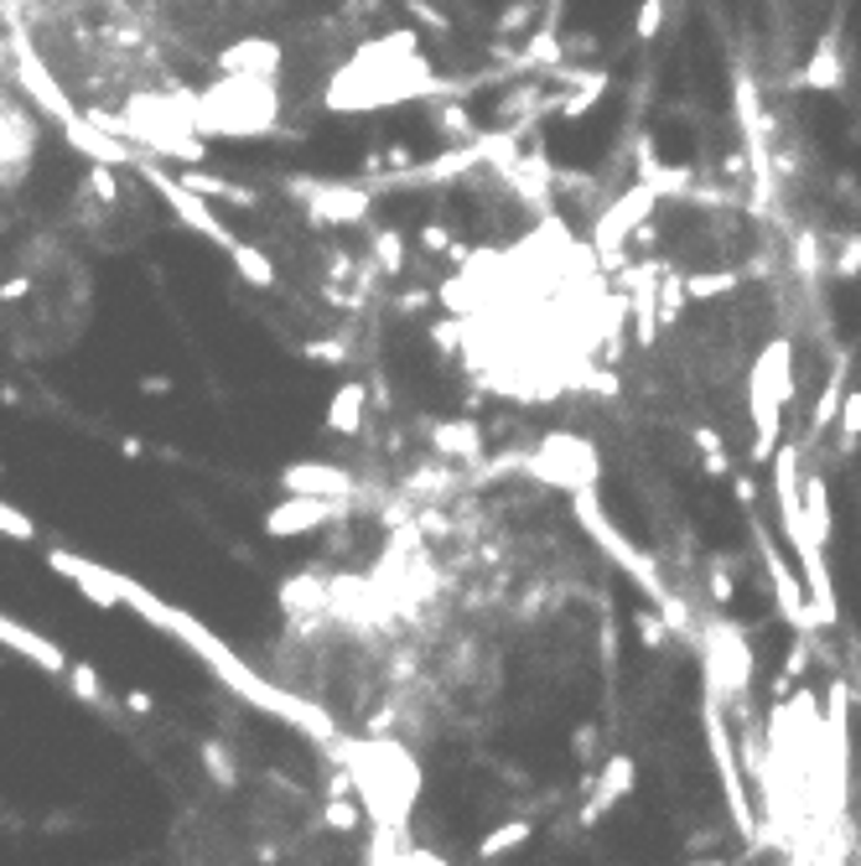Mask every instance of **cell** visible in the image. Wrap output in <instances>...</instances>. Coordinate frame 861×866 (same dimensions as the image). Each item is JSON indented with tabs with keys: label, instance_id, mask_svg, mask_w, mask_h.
<instances>
[{
	"label": "cell",
	"instance_id": "22",
	"mask_svg": "<svg viewBox=\"0 0 861 866\" xmlns=\"http://www.w3.org/2000/svg\"><path fill=\"white\" fill-rule=\"evenodd\" d=\"M836 275H861V239H851L841 250V260H836Z\"/></svg>",
	"mask_w": 861,
	"mask_h": 866
},
{
	"label": "cell",
	"instance_id": "21",
	"mask_svg": "<svg viewBox=\"0 0 861 866\" xmlns=\"http://www.w3.org/2000/svg\"><path fill=\"white\" fill-rule=\"evenodd\" d=\"M73 690H78L84 700H104V696H99V685H94V669H88V664H73Z\"/></svg>",
	"mask_w": 861,
	"mask_h": 866
},
{
	"label": "cell",
	"instance_id": "1",
	"mask_svg": "<svg viewBox=\"0 0 861 866\" xmlns=\"http://www.w3.org/2000/svg\"><path fill=\"white\" fill-rule=\"evenodd\" d=\"M431 73H426L421 52H416V36L410 32H395L374 47L354 52V63L333 78L327 88V104L333 109H374V104H395V99H410V94H426Z\"/></svg>",
	"mask_w": 861,
	"mask_h": 866
},
{
	"label": "cell",
	"instance_id": "7",
	"mask_svg": "<svg viewBox=\"0 0 861 866\" xmlns=\"http://www.w3.org/2000/svg\"><path fill=\"white\" fill-rule=\"evenodd\" d=\"M281 488L322 493V498H354V477L338 473V467H322V462H302V467H286V473H281Z\"/></svg>",
	"mask_w": 861,
	"mask_h": 866
},
{
	"label": "cell",
	"instance_id": "9",
	"mask_svg": "<svg viewBox=\"0 0 861 866\" xmlns=\"http://www.w3.org/2000/svg\"><path fill=\"white\" fill-rule=\"evenodd\" d=\"M633 794V758H608V773H602V783H597V799L587 804V820H597L602 810H612L618 799H628Z\"/></svg>",
	"mask_w": 861,
	"mask_h": 866
},
{
	"label": "cell",
	"instance_id": "14",
	"mask_svg": "<svg viewBox=\"0 0 861 866\" xmlns=\"http://www.w3.org/2000/svg\"><path fill=\"white\" fill-rule=\"evenodd\" d=\"M841 400H846V369H836L826 384V394H820V410L810 415V431L815 436H826L830 425H836V415H841Z\"/></svg>",
	"mask_w": 861,
	"mask_h": 866
},
{
	"label": "cell",
	"instance_id": "3",
	"mask_svg": "<svg viewBox=\"0 0 861 866\" xmlns=\"http://www.w3.org/2000/svg\"><path fill=\"white\" fill-rule=\"evenodd\" d=\"M789 400H794V348L789 338H774L747 369V410H753V431H758L753 436V457L758 462L774 457Z\"/></svg>",
	"mask_w": 861,
	"mask_h": 866
},
{
	"label": "cell",
	"instance_id": "15",
	"mask_svg": "<svg viewBox=\"0 0 861 866\" xmlns=\"http://www.w3.org/2000/svg\"><path fill=\"white\" fill-rule=\"evenodd\" d=\"M529 835H535V831H529V820H508V825H498L493 835H483V841H477V856H504V851L524 846Z\"/></svg>",
	"mask_w": 861,
	"mask_h": 866
},
{
	"label": "cell",
	"instance_id": "19",
	"mask_svg": "<svg viewBox=\"0 0 861 866\" xmlns=\"http://www.w3.org/2000/svg\"><path fill=\"white\" fill-rule=\"evenodd\" d=\"M633 629H639L643 648H664V644H670V629H664V617H649V612H639V617H633Z\"/></svg>",
	"mask_w": 861,
	"mask_h": 866
},
{
	"label": "cell",
	"instance_id": "5",
	"mask_svg": "<svg viewBox=\"0 0 861 866\" xmlns=\"http://www.w3.org/2000/svg\"><path fill=\"white\" fill-rule=\"evenodd\" d=\"M706 675L732 700L747 696V685H753V648H747V638L737 629H726V623H711L706 629Z\"/></svg>",
	"mask_w": 861,
	"mask_h": 866
},
{
	"label": "cell",
	"instance_id": "12",
	"mask_svg": "<svg viewBox=\"0 0 861 866\" xmlns=\"http://www.w3.org/2000/svg\"><path fill=\"white\" fill-rule=\"evenodd\" d=\"M358 415H364V384H343L327 405V425L333 431H358Z\"/></svg>",
	"mask_w": 861,
	"mask_h": 866
},
{
	"label": "cell",
	"instance_id": "6",
	"mask_svg": "<svg viewBox=\"0 0 861 866\" xmlns=\"http://www.w3.org/2000/svg\"><path fill=\"white\" fill-rule=\"evenodd\" d=\"M348 514V498H322V493H291L281 509H271L265 529L275 540H291V535H306V529H322Z\"/></svg>",
	"mask_w": 861,
	"mask_h": 866
},
{
	"label": "cell",
	"instance_id": "17",
	"mask_svg": "<svg viewBox=\"0 0 861 866\" xmlns=\"http://www.w3.org/2000/svg\"><path fill=\"white\" fill-rule=\"evenodd\" d=\"M836 431H841V452H857L861 446V390H846L841 415H836Z\"/></svg>",
	"mask_w": 861,
	"mask_h": 866
},
{
	"label": "cell",
	"instance_id": "4",
	"mask_svg": "<svg viewBox=\"0 0 861 866\" xmlns=\"http://www.w3.org/2000/svg\"><path fill=\"white\" fill-rule=\"evenodd\" d=\"M524 467L545 483H566V488H591L597 483V457H591V446L581 436H545L540 452H529Z\"/></svg>",
	"mask_w": 861,
	"mask_h": 866
},
{
	"label": "cell",
	"instance_id": "2",
	"mask_svg": "<svg viewBox=\"0 0 861 866\" xmlns=\"http://www.w3.org/2000/svg\"><path fill=\"white\" fill-rule=\"evenodd\" d=\"M281 115V94L265 73H223L213 88L192 99L198 130L213 136H265Z\"/></svg>",
	"mask_w": 861,
	"mask_h": 866
},
{
	"label": "cell",
	"instance_id": "23",
	"mask_svg": "<svg viewBox=\"0 0 861 866\" xmlns=\"http://www.w3.org/2000/svg\"><path fill=\"white\" fill-rule=\"evenodd\" d=\"M711 602H732V581H726V566H711Z\"/></svg>",
	"mask_w": 861,
	"mask_h": 866
},
{
	"label": "cell",
	"instance_id": "11",
	"mask_svg": "<svg viewBox=\"0 0 861 866\" xmlns=\"http://www.w3.org/2000/svg\"><path fill=\"white\" fill-rule=\"evenodd\" d=\"M805 88H820V94H836V88H841V47H836V32L820 36L810 68H805Z\"/></svg>",
	"mask_w": 861,
	"mask_h": 866
},
{
	"label": "cell",
	"instance_id": "13",
	"mask_svg": "<svg viewBox=\"0 0 861 866\" xmlns=\"http://www.w3.org/2000/svg\"><path fill=\"white\" fill-rule=\"evenodd\" d=\"M229 250H234V265H239V275H244L250 286H275V271H271V260L260 255L254 244H244V239H229Z\"/></svg>",
	"mask_w": 861,
	"mask_h": 866
},
{
	"label": "cell",
	"instance_id": "16",
	"mask_svg": "<svg viewBox=\"0 0 861 866\" xmlns=\"http://www.w3.org/2000/svg\"><path fill=\"white\" fill-rule=\"evenodd\" d=\"M437 452H441V457L473 462L477 457V431H473V425H441V431H437Z\"/></svg>",
	"mask_w": 861,
	"mask_h": 866
},
{
	"label": "cell",
	"instance_id": "8",
	"mask_svg": "<svg viewBox=\"0 0 861 866\" xmlns=\"http://www.w3.org/2000/svg\"><path fill=\"white\" fill-rule=\"evenodd\" d=\"M223 73H265V78H275L281 73V47L260 42V36H244V42L223 52Z\"/></svg>",
	"mask_w": 861,
	"mask_h": 866
},
{
	"label": "cell",
	"instance_id": "10",
	"mask_svg": "<svg viewBox=\"0 0 861 866\" xmlns=\"http://www.w3.org/2000/svg\"><path fill=\"white\" fill-rule=\"evenodd\" d=\"M805 535L815 545H830V488L820 473H805Z\"/></svg>",
	"mask_w": 861,
	"mask_h": 866
},
{
	"label": "cell",
	"instance_id": "20",
	"mask_svg": "<svg viewBox=\"0 0 861 866\" xmlns=\"http://www.w3.org/2000/svg\"><path fill=\"white\" fill-rule=\"evenodd\" d=\"M659 27H664V0H643V6H639V21H633V32L649 42Z\"/></svg>",
	"mask_w": 861,
	"mask_h": 866
},
{
	"label": "cell",
	"instance_id": "18",
	"mask_svg": "<svg viewBox=\"0 0 861 866\" xmlns=\"http://www.w3.org/2000/svg\"><path fill=\"white\" fill-rule=\"evenodd\" d=\"M198 752H203V768L213 773V783H223V789H234L239 783V768H234V758L219 748V742H198Z\"/></svg>",
	"mask_w": 861,
	"mask_h": 866
}]
</instances>
